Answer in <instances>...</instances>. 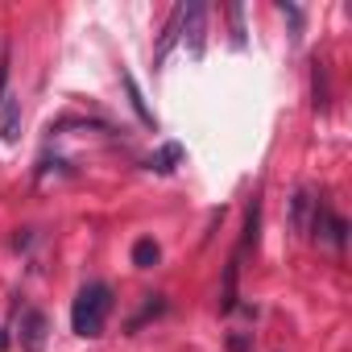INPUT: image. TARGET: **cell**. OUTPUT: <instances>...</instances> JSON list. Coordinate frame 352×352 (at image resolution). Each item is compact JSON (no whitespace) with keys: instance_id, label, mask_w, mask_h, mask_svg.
Returning a JSON list of instances; mask_svg holds the SVG:
<instances>
[{"instance_id":"obj_1","label":"cell","mask_w":352,"mask_h":352,"mask_svg":"<svg viewBox=\"0 0 352 352\" xmlns=\"http://www.w3.org/2000/svg\"><path fill=\"white\" fill-rule=\"evenodd\" d=\"M108 311H112V286L108 282H87L75 302H71V327L75 336H100L104 323H108Z\"/></svg>"},{"instance_id":"obj_2","label":"cell","mask_w":352,"mask_h":352,"mask_svg":"<svg viewBox=\"0 0 352 352\" xmlns=\"http://www.w3.org/2000/svg\"><path fill=\"white\" fill-rule=\"evenodd\" d=\"M204 17H208V9L199 5V0L183 5V38H179V42H187L191 58H199V54H204Z\"/></svg>"},{"instance_id":"obj_3","label":"cell","mask_w":352,"mask_h":352,"mask_svg":"<svg viewBox=\"0 0 352 352\" xmlns=\"http://www.w3.org/2000/svg\"><path fill=\"white\" fill-rule=\"evenodd\" d=\"M179 38H183V5H174V9H170V17H166V25H162V38H157L153 67H162V63L170 58V50L179 46Z\"/></svg>"},{"instance_id":"obj_4","label":"cell","mask_w":352,"mask_h":352,"mask_svg":"<svg viewBox=\"0 0 352 352\" xmlns=\"http://www.w3.org/2000/svg\"><path fill=\"white\" fill-rule=\"evenodd\" d=\"M46 327H50V323H46L42 311H25V315H21V348H25V352H38V348L46 344Z\"/></svg>"},{"instance_id":"obj_5","label":"cell","mask_w":352,"mask_h":352,"mask_svg":"<svg viewBox=\"0 0 352 352\" xmlns=\"http://www.w3.org/2000/svg\"><path fill=\"white\" fill-rule=\"evenodd\" d=\"M0 137H5L9 145H17L21 137V100H0Z\"/></svg>"},{"instance_id":"obj_6","label":"cell","mask_w":352,"mask_h":352,"mask_svg":"<svg viewBox=\"0 0 352 352\" xmlns=\"http://www.w3.org/2000/svg\"><path fill=\"white\" fill-rule=\"evenodd\" d=\"M120 83H124V96H129V108L137 112V120H141L145 129H157V120H153V112H149V104H145L141 87H137V79H133L129 71H120Z\"/></svg>"},{"instance_id":"obj_7","label":"cell","mask_w":352,"mask_h":352,"mask_svg":"<svg viewBox=\"0 0 352 352\" xmlns=\"http://www.w3.org/2000/svg\"><path fill=\"white\" fill-rule=\"evenodd\" d=\"M183 157H187V149H183L179 141H166L157 153H149V162H145V166H149V170H157V174H170V170L179 166Z\"/></svg>"},{"instance_id":"obj_8","label":"cell","mask_w":352,"mask_h":352,"mask_svg":"<svg viewBox=\"0 0 352 352\" xmlns=\"http://www.w3.org/2000/svg\"><path fill=\"white\" fill-rule=\"evenodd\" d=\"M157 257H162V249H157V241H153V236H141V241L133 245V265H137V270L157 265Z\"/></svg>"},{"instance_id":"obj_9","label":"cell","mask_w":352,"mask_h":352,"mask_svg":"<svg viewBox=\"0 0 352 352\" xmlns=\"http://www.w3.org/2000/svg\"><path fill=\"white\" fill-rule=\"evenodd\" d=\"M311 87H315V108L323 112L327 108V67L315 58V71H311Z\"/></svg>"},{"instance_id":"obj_10","label":"cell","mask_w":352,"mask_h":352,"mask_svg":"<svg viewBox=\"0 0 352 352\" xmlns=\"http://www.w3.org/2000/svg\"><path fill=\"white\" fill-rule=\"evenodd\" d=\"M228 21H232V46L245 50V42H249L245 38V9L241 5H228Z\"/></svg>"},{"instance_id":"obj_11","label":"cell","mask_w":352,"mask_h":352,"mask_svg":"<svg viewBox=\"0 0 352 352\" xmlns=\"http://www.w3.org/2000/svg\"><path fill=\"white\" fill-rule=\"evenodd\" d=\"M311 204H315V199H311V191H298V195H294V204H290V224H294L298 232H302V224H307V208H311Z\"/></svg>"},{"instance_id":"obj_12","label":"cell","mask_w":352,"mask_h":352,"mask_svg":"<svg viewBox=\"0 0 352 352\" xmlns=\"http://www.w3.org/2000/svg\"><path fill=\"white\" fill-rule=\"evenodd\" d=\"M327 241H331L336 249L348 245V220H344V216H331V220H327Z\"/></svg>"},{"instance_id":"obj_13","label":"cell","mask_w":352,"mask_h":352,"mask_svg":"<svg viewBox=\"0 0 352 352\" xmlns=\"http://www.w3.org/2000/svg\"><path fill=\"white\" fill-rule=\"evenodd\" d=\"M228 348H232V352H245V348H249V340H245V336H228Z\"/></svg>"},{"instance_id":"obj_14","label":"cell","mask_w":352,"mask_h":352,"mask_svg":"<svg viewBox=\"0 0 352 352\" xmlns=\"http://www.w3.org/2000/svg\"><path fill=\"white\" fill-rule=\"evenodd\" d=\"M9 348V336H5V327H0V352H5Z\"/></svg>"}]
</instances>
